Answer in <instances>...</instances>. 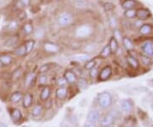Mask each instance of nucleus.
Masks as SVG:
<instances>
[{
    "mask_svg": "<svg viewBox=\"0 0 153 127\" xmlns=\"http://www.w3.org/2000/svg\"><path fill=\"white\" fill-rule=\"evenodd\" d=\"M24 45H25L26 50H27V54H28V53H30V52L33 50L34 45H35V41L33 40V39L27 40V41L24 44Z\"/></svg>",
    "mask_w": 153,
    "mask_h": 127,
    "instance_id": "nucleus-26",
    "label": "nucleus"
},
{
    "mask_svg": "<svg viewBox=\"0 0 153 127\" xmlns=\"http://www.w3.org/2000/svg\"><path fill=\"white\" fill-rule=\"evenodd\" d=\"M137 10H134V9H130V10H126L124 12V16L128 19H132V18H134L136 17Z\"/></svg>",
    "mask_w": 153,
    "mask_h": 127,
    "instance_id": "nucleus-29",
    "label": "nucleus"
},
{
    "mask_svg": "<svg viewBox=\"0 0 153 127\" xmlns=\"http://www.w3.org/2000/svg\"><path fill=\"white\" fill-rule=\"evenodd\" d=\"M36 78V74L34 73V72H30V73H28L27 76L26 78V84L29 85V84H31L33 83V81Z\"/></svg>",
    "mask_w": 153,
    "mask_h": 127,
    "instance_id": "nucleus-31",
    "label": "nucleus"
},
{
    "mask_svg": "<svg viewBox=\"0 0 153 127\" xmlns=\"http://www.w3.org/2000/svg\"><path fill=\"white\" fill-rule=\"evenodd\" d=\"M142 51L145 55L153 56V42L152 41H146L142 44Z\"/></svg>",
    "mask_w": 153,
    "mask_h": 127,
    "instance_id": "nucleus-6",
    "label": "nucleus"
},
{
    "mask_svg": "<svg viewBox=\"0 0 153 127\" xmlns=\"http://www.w3.org/2000/svg\"><path fill=\"white\" fill-rule=\"evenodd\" d=\"M23 99V95L21 91H16L10 96V102L13 103H17Z\"/></svg>",
    "mask_w": 153,
    "mask_h": 127,
    "instance_id": "nucleus-17",
    "label": "nucleus"
},
{
    "mask_svg": "<svg viewBox=\"0 0 153 127\" xmlns=\"http://www.w3.org/2000/svg\"><path fill=\"white\" fill-rule=\"evenodd\" d=\"M49 66L48 64H45V65H43V66H41L40 67V69H39V72H41V73H44V72H46L48 70H49Z\"/></svg>",
    "mask_w": 153,
    "mask_h": 127,
    "instance_id": "nucleus-40",
    "label": "nucleus"
},
{
    "mask_svg": "<svg viewBox=\"0 0 153 127\" xmlns=\"http://www.w3.org/2000/svg\"><path fill=\"white\" fill-rule=\"evenodd\" d=\"M95 66V61L94 60H88L85 65V68L87 70H91L92 68H94Z\"/></svg>",
    "mask_w": 153,
    "mask_h": 127,
    "instance_id": "nucleus-34",
    "label": "nucleus"
},
{
    "mask_svg": "<svg viewBox=\"0 0 153 127\" xmlns=\"http://www.w3.org/2000/svg\"><path fill=\"white\" fill-rule=\"evenodd\" d=\"M44 30H42V29H38V30H37V32L35 33V36L39 39V38H42V37L44 36Z\"/></svg>",
    "mask_w": 153,
    "mask_h": 127,
    "instance_id": "nucleus-41",
    "label": "nucleus"
},
{
    "mask_svg": "<svg viewBox=\"0 0 153 127\" xmlns=\"http://www.w3.org/2000/svg\"><path fill=\"white\" fill-rule=\"evenodd\" d=\"M135 1L134 0H125L123 4H122V7L124 9V10H130V9H133L134 6L136 5L135 4Z\"/></svg>",
    "mask_w": 153,
    "mask_h": 127,
    "instance_id": "nucleus-21",
    "label": "nucleus"
},
{
    "mask_svg": "<svg viewBox=\"0 0 153 127\" xmlns=\"http://www.w3.org/2000/svg\"><path fill=\"white\" fill-rule=\"evenodd\" d=\"M16 4H20V8H27L31 5V0H18Z\"/></svg>",
    "mask_w": 153,
    "mask_h": 127,
    "instance_id": "nucleus-30",
    "label": "nucleus"
},
{
    "mask_svg": "<svg viewBox=\"0 0 153 127\" xmlns=\"http://www.w3.org/2000/svg\"><path fill=\"white\" fill-rule=\"evenodd\" d=\"M73 20H74V17L71 12L63 11L60 13L57 17V23L60 28H67L72 24Z\"/></svg>",
    "mask_w": 153,
    "mask_h": 127,
    "instance_id": "nucleus-1",
    "label": "nucleus"
},
{
    "mask_svg": "<svg viewBox=\"0 0 153 127\" xmlns=\"http://www.w3.org/2000/svg\"><path fill=\"white\" fill-rule=\"evenodd\" d=\"M83 127H96L95 125L93 124V123H90V122H86L84 125H83Z\"/></svg>",
    "mask_w": 153,
    "mask_h": 127,
    "instance_id": "nucleus-43",
    "label": "nucleus"
},
{
    "mask_svg": "<svg viewBox=\"0 0 153 127\" xmlns=\"http://www.w3.org/2000/svg\"><path fill=\"white\" fill-rule=\"evenodd\" d=\"M98 102L102 108H108L112 103V96L109 92H102L99 94Z\"/></svg>",
    "mask_w": 153,
    "mask_h": 127,
    "instance_id": "nucleus-3",
    "label": "nucleus"
},
{
    "mask_svg": "<svg viewBox=\"0 0 153 127\" xmlns=\"http://www.w3.org/2000/svg\"><path fill=\"white\" fill-rule=\"evenodd\" d=\"M152 104H153V102H152Z\"/></svg>",
    "mask_w": 153,
    "mask_h": 127,
    "instance_id": "nucleus-47",
    "label": "nucleus"
},
{
    "mask_svg": "<svg viewBox=\"0 0 153 127\" xmlns=\"http://www.w3.org/2000/svg\"><path fill=\"white\" fill-rule=\"evenodd\" d=\"M121 108L124 113H130L133 109V104L129 100H123L121 102Z\"/></svg>",
    "mask_w": 153,
    "mask_h": 127,
    "instance_id": "nucleus-10",
    "label": "nucleus"
},
{
    "mask_svg": "<svg viewBox=\"0 0 153 127\" xmlns=\"http://www.w3.org/2000/svg\"><path fill=\"white\" fill-rule=\"evenodd\" d=\"M140 59H141V61H142V63L145 66H149L152 63L151 58L149 56H147V55H140Z\"/></svg>",
    "mask_w": 153,
    "mask_h": 127,
    "instance_id": "nucleus-32",
    "label": "nucleus"
},
{
    "mask_svg": "<svg viewBox=\"0 0 153 127\" xmlns=\"http://www.w3.org/2000/svg\"><path fill=\"white\" fill-rule=\"evenodd\" d=\"M123 44L126 48V50H131L134 49V44L129 38H123Z\"/></svg>",
    "mask_w": 153,
    "mask_h": 127,
    "instance_id": "nucleus-25",
    "label": "nucleus"
},
{
    "mask_svg": "<svg viewBox=\"0 0 153 127\" xmlns=\"http://www.w3.org/2000/svg\"><path fill=\"white\" fill-rule=\"evenodd\" d=\"M0 127H8L7 125H5L4 123H2V122H0Z\"/></svg>",
    "mask_w": 153,
    "mask_h": 127,
    "instance_id": "nucleus-44",
    "label": "nucleus"
},
{
    "mask_svg": "<svg viewBox=\"0 0 153 127\" xmlns=\"http://www.w3.org/2000/svg\"><path fill=\"white\" fill-rule=\"evenodd\" d=\"M116 117L112 113H109L107 114H105L103 119L101 120V126L104 127L111 126L114 124Z\"/></svg>",
    "mask_w": 153,
    "mask_h": 127,
    "instance_id": "nucleus-4",
    "label": "nucleus"
},
{
    "mask_svg": "<svg viewBox=\"0 0 153 127\" xmlns=\"http://www.w3.org/2000/svg\"><path fill=\"white\" fill-rule=\"evenodd\" d=\"M33 101V96L30 93H27L25 96H23V106L25 108H28L31 107Z\"/></svg>",
    "mask_w": 153,
    "mask_h": 127,
    "instance_id": "nucleus-13",
    "label": "nucleus"
},
{
    "mask_svg": "<svg viewBox=\"0 0 153 127\" xmlns=\"http://www.w3.org/2000/svg\"><path fill=\"white\" fill-rule=\"evenodd\" d=\"M48 82V76L45 74H42L38 78V84H45Z\"/></svg>",
    "mask_w": 153,
    "mask_h": 127,
    "instance_id": "nucleus-35",
    "label": "nucleus"
},
{
    "mask_svg": "<svg viewBox=\"0 0 153 127\" xmlns=\"http://www.w3.org/2000/svg\"><path fill=\"white\" fill-rule=\"evenodd\" d=\"M109 127H111V126H109Z\"/></svg>",
    "mask_w": 153,
    "mask_h": 127,
    "instance_id": "nucleus-48",
    "label": "nucleus"
},
{
    "mask_svg": "<svg viewBox=\"0 0 153 127\" xmlns=\"http://www.w3.org/2000/svg\"><path fill=\"white\" fill-rule=\"evenodd\" d=\"M103 8H104V10L105 11H107V12H110V11H112L115 9V5L112 4V3H109V2H107V3H105L104 4H103Z\"/></svg>",
    "mask_w": 153,
    "mask_h": 127,
    "instance_id": "nucleus-33",
    "label": "nucleus"
},
{
    "mask_svg": "<svg viewBox=\"0 0 153 127\" xmlns=\"http://www.w3.org/2000/svg\"><path fill=\"white\" fill-rule=\"evenodd\" d=\"M44 49L48 53H57L60 48L57 44L51 43V42H46L44 44Z\"/></svg>",
    "mask_w": 153,
    "mask_h": 127,
    "instance_id": "nucleus-8",
    "label": "nucleus"
},
{
    "mask_svg": "<svg viewBox=\"0 0 153 127\" xmlns=\"http://www.w3.org/2000/svg\"><path fill=\"white\" fill-rule=\"evenodd\" d=\"M2 65H3V64H2V63H1V61H0V67L2 66Z\"/></svg>",
    "mask_w": 153,
    "mask_h": 127,
    "instance_id": "nucleus-45",
    "label": "nucleus"
},
{
    "mask_svg": "<svg viewBox=\"0 0 153 127\" xmlns=\"http://www.w3.org/2000/svg\"><path fill=\"white\" fill-rule=\"evenodd\" d=\"M73 59H75L76 61H88L90 56L87 54H77V55H74L72 56Z\"/></svg>",
    "mask_w": 153,
    "mask_h": 127,
    "instance_id": "nucleus-28",
    "label": "nucleus"
},
{
    "mask_svg": "<svg viewBox=\"0 0 153 127\" xmlns=\"http://www.w3.org/2000/svg\"><path fill=\"white\" fill-rule=\"evenodd\" d=\"M151 12L149 10L146 9V8H142V9H139L137 10L136 16L140 20V21H143V20H146L149 17L151 16Z\"/></svg>",
    "mask_w": 153,
    "mask_h": 127,
    "instance_id": "nucleus-9",
    "label": "nucleus"
},
{
    "mask_svg": "<svg viewBox=\"0 0 153 127\" xmlns=\"http://www.w3.org/2000/svg\"><path fill=\"white\" fill-rule=\"evenodd\" d=\"M0 111H1V107H0Z\"/></svg>",
    "mask_w": 153,
    "mask_h": 127,
    "instance_id": "nucleus-46",
    "label": "nucleus"
},
{
    "mask_svg": "<svg viewBox=\"0 0 153 127\" xmlns=\"http://www.w3.org/2000/svg\"><path fill=\"white\" fill-rule=\"evenodd\" d=\"M111 73H112V69H111V67L110 66H105L100 71V72H99V76H100V80H107L110 77H111Z\"/></svg>",
    "mask_w": 153,
    "mask_h": 127,
    "instance_id": "nucleus-7",
    "label": "nucleus"
},
{
    "mask_svg": "<svg viewBox=\"0 0 153 127\" xmlns=\"http://www.w3.org/2000/svg\"><path fill=\"white\" fill-rule=\"evenodd\" d=\"M64 78L66 80V82L69 84L75 83L76 80V77L75 75V73L72 72V71H70V70H67L65 72V75H64Z\"/></svg>",
    "mask_w": 153,
    "mask_h": 127,
    "instance_id": "nucleus-11",
    "label": "nucleus"
},
{
    "mask_svg": "<svg viewBox=\"0 0 153 127\" xmlns=\"http://www.w3.org/2000/svg\"><path fill=\"white\" fill-rule=\"evenodd\" d=\"M100 112L97 110H90L87 114V120L88 122H90V123H93V124H96L100 121Z\"/></svg>",
    "mask_w": 153,
    "mask_h": 127,
    "instance_id": "nucleus-5",
    "label": "nucleus"
},
{
    "mask_svg": "<svg viewBox=\"0 0 153 127\" xmlns=\"http://www.w3.org/2000/svg\"><path fill=\"white\" fill-rule=\"evenodd\" d=\"M109 46L111 52H117V50L118 49V43H117V41L115 37H112L111 39H110Z\"/></svg>",
    "mask_w": 153,
    "mask_h": 127,
    "instance_id": "nucleus-23",
    "label": "nucleus"
},
{
    "mask_svg": "<svg viewBox=\"0 0 153 127\" xmlns=\"http://www.w3.org/2000/svg\"><path fill=\"white\" fill-rule=\"evenodd\" d=\"M43 107L41 105H36L34 108H33V110H32V115L33 117H35V118H37V117L40 116L42 114H43Z\"/></svg>",
    "mask_w": 153,
    "mask_h": 127,
    "instance_id": "nucleus-20",
    "label": "nucleus"
},
{
    "mask_svg": "<svg viewBox=\"0 0 153 127\" xmlns=\"http://www.w3.org/2000/svg\"><path fill=\"white\" fill-rule=\"evenodd\" d=\"M50 93H51L50 88L48 87V86H45V87H44V89L42 90V91H41L40 98H41L42 101H47V100L49 99Z\"/></svg>",
    "mask_w": 153,
    "mask_h": 127,
    "instance_id": "nucleus-18",
    "label": "nucleus"
},
{
    "mask_svg": "<svg viewBox=\"0 0 153 127\" xmlns=\"http://www.w3.org/2000/svg\"><path fill=\"white\" fill-rule=\"evenodd\" d=\"M89 75H90V77L93 78H95L97 77L99 75V71L98 69L94 66V68H92L91 70H90V72H89Z\"/></svg>",
    "mask_w": 153,
    "mask_h": 127,
    "instance_id": "nucleus-36",
    "label": "nucleus"
},
{
    "mask_svg": "<svg viewBox=\"0 0 153 127\" xmlns=\"http://www.w3.org/2000/svg\"><path fill=\"white\" fill-rule=\"evenodd\" d=\"M18 27V25H17V22H15V21H12V22L9 24V26H8V28L10 29V30H15L16 28H17Z\"/></svg>",
    "mask_w": 153,
    "mask_h": 127,
    "instance_id": "nucleus-39",
    "label": "nucleus"
},
{
    "mask_svg": "<svg viewBox=\"0 0 153 127\" xmlns=\"http://www.w3.org/2000/svg\"><path fill=\"white\" fill-rule=\"evenodd\" d=\"M14 54L17 56H23L27 54V50H26V48H25V45L24 44H22L20 46H18L16 49L14 51Z\"/></svg>",
    "mask_w": 153,
    "mask_h": 127,
    "instance_id": "nucleus-22",
    "label": "nucleus"
},
{
    "mask_svg": "<svg viewBox=\"0 0 153 127\" xmlns=\"http://www.w3.org/2000/svg\"><path fill=\"white\" fill-rule=\"evenodd\" d=\"M0 61L3 65H10L12 61V57L8 55H3L0 56Z\"/></svg>",
    "mask_w": 153,
    "mask_h": 127,
    "instance_id": "nucleus-27",
    "label": "nucleus"
},
{
    "mask_svg": "<svg viewBox=\"0 0 153 127\" xmlns=\"http://www.w3.org/2000/svg\"><path fill=\"white\" fill-rule=\"evenodd\" d=\"M152 31V28L150 24H143L142 26L140 28V33L143 35H147L150 34Z\"/></svg>",
    "mask_w": 153,
    "mask_h": 127,
    "instance_id": "nucleus-19",
    "label": "nucleus"
},
{
    "mask_svg": "<svg viewBox=\"0 0 153 127\" xmlns=\"http://www.w3.org/2000/svg\"><path fill=\"white\" fill-rule=\"evenodd\" d=\"M66 80L65 79V78H60L58 79V81H57V84H58V85L60 86V87H64L65 85L66 84Z\"/></svg>",
    "mask_w": 153,
    "mask_h": 127,
    "instance_id": "nucleus-38",
    "label": "nucleus"
},
{
    "mask_svg": "<svg viewBox=\"0 0 153 127\" xmlns=\"http://www.w3.org/2000/svg\"><path fill=\"white\" fill-rule=\"evenodd\" d=\"M111 50L110 49L109 44H107V45H105L104 48L102 49V50L100 51V56L101 58H106V57H108V56L111 55Z\"/></svg>",
    "mask_w": 153,
    "mask_h": 127,
    "instance_id": "nucleus-24",
    "label": "nucleus"
},
{
    "mask_svg": "<svg viewBox=\"0 0 153 127\" xmlns=\"http://www.w3.org/2000/svg\"><path fill=\"white\" fill-rule=\"evenodd\" d=\"M22 71L20 70V69H17L16 71H15V72H13V78H17L20 77V75H21V73H22Z\"/></svg>",
    "mask_w": 153,
    "mask_h": 127,
    "instance_id": "nucleus-42",
    "label": "nucleus"
},
{
    "mask_svg": "<svg viewBox=\"0 0 153 127\" xmlns=\"http://www.w3.org/2000/svg\"><path fill=\"white\" fill-rule=\"evenodd\" d=\"M22 118V114L20 109L15 108L11 112V119L14 122H19Z\"/></svg>",
    "mask_w": 153,
    "mask_h": 127,
    "instance_id": "nucleus-14",
    "label": "nucleus"
},
{
    "mask_svg": "<svg viewBox=\"0 0 153 127\" xmlns=\"http://www.w3.org/2000/svg\"><path fill=\"white\" fill-rule=\"evenodd\" d=\"M78 85H79V87L81 89L86 88L88 85L86 79H85V78H80V79L78 80Z\"/></svg>",
    "mask_w": 153,
    "mask_h": 127,
    "instance_id": "nucleus-37",
    "label": "nucleus"
},
{
    "mask_svg": "<svg viewBox=\"0 0 153 127\" xmlns=\"http://www.w3.org/2000/svg\"><path fill=\"white\" fill-rule=\"evenodd\" d=\"M93 33V28L88 24H82L76 28L75 35L78 39H86Z\"/></svg>",
    "mask_w": 153,
    "mask_h": 127,
    "instance_id": "nucleus-2",
    "label": "nucleus"
},
{
    "mask_svg": "<svg viewBox=\"0 0 153 127\" xmlns=\"http://www.w3.org/2000/svg\"><path fill=\"white\" fill-rule=\"evenodd\" d=\"M127 61H128V65L131 66L132 68H134V69H137V68H139V66H140V63H139L138 60H137L135 57H134V56H132V55H128V56Z\"/></svg>",
    "mask_w": 153,
    "mask_h": 127,
    "instance_id": "nucleus-15",
    "label": "nucleus"
},
{
    "mask_svg": "<svg viewBox=\"0 0 153 127\" xmlns=\"http://www.w3.org/2000/svg\"><path fill=\"white\" fill-rule=\"evenodd\" d=\"M22 32L25 35H30L33 33V24L31 22H27L22 27Z\"/></svg>",
    "mask_w": 153,
    "mask_h": 127,
    "instance_id": "nucleus-16",
    "label": "nucleus"
},
{
    "mask_svg": "<svg viewBox=\"0 0 153 127\" xmlns=\"http://www.w3.org/2000/svg\"><path fill=\"white\" fill-rule=\"evenodd\" d=\"M67 90L65 87H59V88L56 90V97L60 100H64L67 96Z\"/></svg>",
    "mask_w": 153,
    "mask_h": 127,
    "instance_id": "nucleus-12",
    "label": "nucleus"
}]
</instances>
